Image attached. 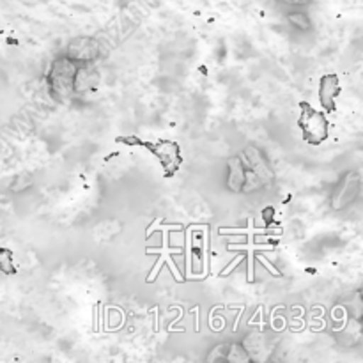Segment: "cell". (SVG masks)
<instances>
[{
    "mask_svg": "<svg viewBox=\"0 0 363 363\" xmlns=\"http://www.w3.org/2000/svg\"><path fill=\"white\" fill-rule=\"evenodd\" d=\"M99 52H101V46L98 39L91 35H80L67 45L66 57L77 64H87L96 62L99 59Z\"/></svg>",
    "mask_w": 363,
    "mask_h": 363,
    "instance_id": "cell-5",
    "label": "cell"
},
{
    "mask_svg": "<svg viewBox=\"0 0 363 363\" xmlns=\"http://www.w3.org/2000/svg\"><path fill=\"white\" fill-rule=\"evenodd\" d=\"M99 84H101V74H99L98 67L94 66V62L78 64L77 71H74V78H73L74 96L94 94V92L98 91Z\"/></svg>",
    "mask_w": 363,
    "mask_h": 363,
    "instance_id": "cell-6",
    "label": "cell"
},
{
    "mask_svg": "<svg viewBox=\"0 0 363 363\" xmlns=\"http://www.w3.org/2000/svg\"><path fill=\"white\" fill-rule=\"evenodd\" d=\"M282 2L289 4V6H294V7H305V6H308L312 0H282Z\"/></svg>",
    "mask_w": 363,
    "mask_h": 363,
    "instance_id": "cell-11",
    "label": "cell"
},
{
    "mask_svg": "<svg viewBox=\"0 0 363 363\" xmlns=\"http://www.w3.org/2000/svg\"><path fill=\"white\" fill-rule=\"evenodd\" d=\"M227 190L233 191V194H241L245 184V177H247V167L241 162L240 156H233V158L227 160Z\"/></svg>",
    "mask_w": 363,
    "mask_h": 363,
    "instance_id": "cell-8",
    "label": "cell"
},
{
    "mask_svg": "<svg viewBox=\"0 0 363 363\" xmlns=\"http://www.w3.org/2000/svg\"><path fill=\"white\" fill-rule=\"evenodd\" d=\"M240 158L241 162L245 163V167H247L250 172H254L255 176L264 183V186L266 184H272L273 181H275V170H273V167L269 165L264 152H262L257 145H247V147L241 151Z\"/></svg>",
    "mask_w": 363,
    "mask_h": 363,
    "instance_id": "cell-4",
    "label": "cell"
},
{
    "mask_svg": "<svg viewBox=\"0 0 363 363\" xmlns=\"http://www.w3.org/2000/svg\"><path fill=\"white\" fill-rule=\"evenodd\" d=\"M362 191V176L357 170H351L342 176V179L337 183V186L333 188L332 199H330V206H332L333 211H342V209L350 208L351 204L357 202V199L360 197Z\"/></svg>",
    "mask_w": 363,
    "mask_h": 363,
    "instance_id": "cell-3",
    "label": "cell"
},
{
    "mask_svg": "<svg viewBox=\"0 0 363 363\" xmlns=\"http://www.w3.org/2000/svg\"><path fill=\"white\" fill-rule=\"evenodd\" d=\"M223 360L233 363L250 362V353L241 344H225V347H223Z\"/></svg>",
    "mask_w": 363,
    "mask_h": 363,
    "instance_id": "cell-9",
    "label": "cell"
},
{
    "mask_svg": "<svg viewBox=\"0 0 363 363\" xmlns=\"http://www.w3.org/2000/svg\"><path fill=\"white\" fill-rule=\"evenodd\" d=\"M300 108L301 113L300 119H298V126H300L301 135H303V140L311 145H321L328 138L330 130L325 112L315 110L314 106L305 101L300 103Z\"/></svg>",
    "mask_w": 363,
    "mask_h": 363,
    "instance_id": "cell-2",
    "label": "cell"
},
{
    "mask_svg": "<svg viewBox=\"0 0 363 363\" xmlns=\"http://www.w3.org/2000/svg\"><path fill=\"white\" fill-rule=\"evenodd\" d=\"M77 62L67 59L66 55L59 57L50 66L48 74H46V82H48V89L53 94V98L59 101H67L74 96L73 92V78L74 71H77Z\"/></svg>",
    "mask_w": 363,
    "mask_h": 363,
    "instance_id": "cell-1",
    "label": "cell"
},
{
    "mask_svg": "<svg viewBox=\"0 0 363 363\" xmlns=\"http://www.w3.org/2000/svg\"><path fill=\"white\" fill-rule=\"evenodd\" d=\"M287 21H289L294 28H298V30L301 32H308L312 28L311 16H308L307 13H303V11H294V13H289L287 14Z\"/></svg>",
    "mask_w": 363,
    "mask_h": 363,
    "instance_id": "cell-10",
    "label": "cell"
},
{
    "mask_svg": "<svg viewBox=\"0 0 363 363\" xmlns=\"http://www.w3.org/2000/svg\"><path fill=\"white\" fill-rule=\"evenodd\" d=\"M319 103L326 112H335L337 110V98L340 94V80L335 73L323 74L319 80Z\"/></svg>",
    "mask_w": 363,
    "mask_h": 363,
    "instance_id": "cell-7",
    "label": "cell"
}]
</instances>
